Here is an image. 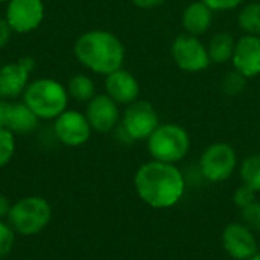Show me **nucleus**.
Masks as SVG:
<instances>
[{"label":"nucleus","mask_w":260,"mask_h":260,"mask_svg":"<svg viewBox=\"0 0 260 260\" xmlns=\"http://www.w3.org/2000/svg\"><path fill=\"white\" fill-rule=\"evenodd\" d=\"M134 186L145 204L154 209H169L181 200L186 180L175 165L154 160L137 169Z\"/></svg>","instance_id":"f257e3e1"},{"label":"nucleus","mask_w":260,"mask_h":260,"mask_svg":"<svg viewBox=\"0 0 260 260\" xmlns=\"http://www.w3.org/2000/svg\"><path fill=\"white\" fill-rule=\"evenodd\" d=\"M73 50L76 59L85 69L105 76L122 69L125 59L122 41L108 30L84 32L76 40Z\"/></svg>","instance_id":"f03ea898"},{"label":"nucleus","mask_w":260,"mask_h":260,"mask_svg":"<svg viewBox=\"0 0 260 260\" xmlns=\"http://www.w3.org/2000/svg\"><path fill=\"white\" fill-rule=\"evenodd\" d=\"M69 99L66 85L52 78L30 81L23 93V102L40 120H55L67 110Z\"/></svg>","instance_id":"7ed1b4c3"},{"label":"nucleus","mask_w":260,"mask_h":260,"mask_svg":"<svg viewBox=\"0 0 260 260\" xmlns=\"http://www.w3.org/2000/svg\"><path fill=\"white\" fill-rule=\"evenodd\" d=\"M52 218V207L43 197H26L11 206L8 222L15 233L32 236L44 230Z\"/></svg>","instance_id":"20e7f679"},{"label":"nucleus","mask_w":260,"mask_h":260,"mask_svg":"<svg viewBox=\"0 0 260 260\" xmlns=\"http://www.w3.org/2000/svg\"><path fill=\"white\" fill-rule=\"evenodd\" d=\"M148 149L154 160L174 165L187 155L190 139L187 131L178 125H158V128L148 137Z\"/></svg>","instance_id":"39448f33"},{"label":"nucleus","mask_w":260,"mask_h":260,"mask_svg":"<svg viewBox=\"0 0 260 260\" xmlns=\"http://www.w3.org/2000/svg\"><path fill=\"white\" fill-rule=\"evenodd\" d=\"M238 165L236 151L229 143H213L201 155L200 171L201 175L212 183L229 180Z\"/></svg>","instance_id":"423d86ee"},{"label":"nucleus","mask_w":260,"mask_h":260,"mask_svg":"<svg viewBox=\"0 0 260 260\" xmlns=\"http://www.w3.org/2000/svg\"><path fill=\"white\" fill-rule=\"evenodd\" d=\"M120 126L133 142L143 140L158 128V116L149 102L134 101L123 111Z\"/></svg>","instance_id":"0eeeda50"},{"label":"nucleus","mask_w":260,"mask_h":260,"mask_svg":"<svg viewBox=\"0 0 260 260\" xmlns=\"http://www.w3.org/2000/svg\"><path fill=\"white\" fill-rule=\"evenodd\" d=\"M5 20L12 32L29 34L44 20V0H9L5 9Z\"/></svg>","instance_id":"6e6552de"},{"label":"nucleus","mask_w":260,"mask_h":260,"mask_svg":"<svg viewBox=\"0 0 260 260\" xmlns=\"http://www.w3.org/2000/svg\"><path fill=\"white\" fill-rule=\"evenodd\" d=\"M91 131L85 113L78 110H66L53 120V134L66 146H82L88 142Z\"/></svg>","instance_id":"1a4fd4ad"},{"label":"nucleus","mask_w":260,"mask_h":260,"mask_svg":"<svg viewBox=\"0 0 260 260\" xmlns=\"http://www.w3.org/2000/svg\"><path fill=\"white\" fill-rule=\"evenodd\" d=\"M171 53L175 64L184 72H201L210 64L207 49L190 34L178 35L172 43Z\"/></svg>","instance_id":"9d476101"},{"label":"nucleus","mask_w":260,"mask_h":260,"mask_svg":"<svg viewBox=\"0 0 260 260\" xmlns=\"http://www.w3.org/2000/svg\"><path fill=\"white\" fill-rule=\"evenodd\" d=\"M119 104L113 101L107 93L96 94L91 101L87 102L85 116L93 131L98 133H110L113 131L120 120Z\"/></svg>","instance_id":"9b49d317"},{"label":"nucleus","mask_w":260,"mask_h":260,"mask_svg":"<svg viewBox=\"0 0 260 260\" xmlns=\"http://www.w3.org/2000/svg\"><path fill=\"white\" fill-rule=\"evenodd\" d=\"M222 245L235 260H247L257 253V241L245 224H229L222 232Z\"/></svg>","instance_id":"f8f14e48"},{"label":"nucleus","mask_w":260,"mask_h":260,"mask_svg":"<svg viewBox=\"0 0 260 260\" xmlns=\"http://www.w3.org/2000/svg\"><path fill=\"white\" fill-rule=\"evenodd\" d=\"M233 64L244 76L251 78L260 73V38L256 35L242 37L233 52Z\"/></svg>","instance_id":"ddd939ff"},{"label":"nucleus","mask_w":260,"mask_h":260,"mask_svg":"<svg viewBox=\"0 0 260 260\" xmlns=\"http://www.w3.org/2000/svg\"><path fill=\"white\" fill-rule=\"evenodd\" d=\"M30 72L26 70L20 61L6 62L0 66V99L12 101L23 96L29 84Z\"/></svg>","instance_id":"4468645a"},{"label":"nucleus","mask_w":260,"mask_h":260,"mask_svg":"<svg viewBox=\"0 0 260 260\" xmlns=\"http://www.w3.org/2000/svg\"><path fill=\"white\" fill-rule=\"evenodd\" d=\"M105 91L117 104L129 105L137 101L140 87L137 79L126 70H116L105 78Z\"/></svg>","instance_id":"2eb2a0df"},{"label":"nucleus","mask_w":260,"mask_h":260,"mask_svg":"<svg viewBox=\"0 0 260 260\" xmlns=\"http://www.w3.org/2000/svg\"><path fill=\"white\" fill-rule=\"evenodd\" d=\"M38 120L24 102H11L5 128L14 134H29L38 126Z\"/></svg>","instance_id":"dca6fc26"},{"label":"nucleus","mask_w":260,"mask_h":260,"mask_svg":"<svg viewBox=\"0 0 260 260\" xmlns=\"http://www.w3.org/2000/svg\"><path fill=\"white\" fill-rule=\"evenodd\" d=\"M212 23V9L204 2L189 5L183 12V27L190 35L204 34Z\"/></svg>","instance_id":"f3484780"},{"label":"nucleus","mask_w":260,"mask_h":260,"mask_svg":"<svg viewBox=\"0 0 260 260\" xmlns=\"http://www.w3.org/2000/svg\"><path fill=\"white\" fill-rule=\"evenodd\" d=\"M235 46H236L235 40L230 34H227V32L216 34L210 40L209 47H207L210 62L222 64V62H227L229 59H232L233 52H235Z\"/></svg>","instance_id":"a211bd4d"},{"label":"nucleus","mask_w":260,"mask_h":260,"mask_svg":"<svg viewBox=\"0 0 260 260\" xmlns=\"http://www.w3.org/2000/svg\"><path fill=\"white\" fill-rule=\"evenodd\" d=\"M69 98H72L76 102H88L96 96V85L93 82V79L88 75L84 73H78L75 76H72L66 85Z\"/></svg>","instance_id":"6ab92c4d"},{"label":"nucleus","mask_w":260,"mask_h":260,"mask_svg":"<svg viewBox=\"0 0 260 260\" xmlns=\"http://www.w3.org/2000/svg\"><path fill=\"white\" fill-rule=\"evenodd\" d=\"M241 178L244 186L253 189L256 193L260 192V155H250L244 160L241 166Z\"/></svg>","instance_id":"aec40b11"},{"label":"nucleus","mask_w":260,"mask_h":260,"mask_svg":"<svg viewBox=\"0 0 260 260\" xmlns=\"http://www.w3.org/2000/svg\"><path fill=\"white\" fill-rule=\"evenodd\" d=\"M239 24L250 35H260V3H250L239 12Z\"/></svg>","instance_id":"412c9836"},{"label":"nucleus","mask_w":260,"mask_h":260,"mask_svg":"<svg viewBox=\"0 0 260 260\" xmlns=\"http://www.w3.org/2000/svg\"><path fill=\"white\" fill-rule=\"evenodd\" d=\"M15 152V134L6 128H0V169L5 168Z\"/></svg>","instance_id":"4be33fe9"},{"label":"nucleus","mask_w":260,"mask_h":260,"mask_svg":"<svg viewBox=\"0 0 260 260\" xmlns=\"http://www.w3.org/2000/svg\"><path fill=\"white\" fill-rule=\"evenodd\" d=\"M247 84V76H244L241 72H229L222 79V90L229 96H236L244 91Z\"/></svg>","instance_id":"5701e85b"},{"label":"nucleus","mask_w":260,"mask_h":260,"mask_svg":"<svg viewBox=\"0 0 260 260\" xmlns=\"http://www.w3.org/2000/svg\"><path fill=\"white\" fill-rule=\"evenodd\" d=\"M241 216L242 224H245L251 232H260V203L254 201L241 209Z\"/></svg>","instance_id":"b1692460"},{"label":"nucleus","mask_w":260,"mask_h":260,"mask_svg":"<svg viewBox=\"0 0 260 260\" xmlns=\"http://www.w3.org/2000/svg\"><path fill=\"white\" fill-rule=\"evenodd\" d=\"M15 242V232L9 225V222H3L0 219V257H5L11 253Z\"/></svg>","instance_id":"393cba45"},{"label":"nucleus","mask_w":260,"mask_h":260,"mask_svg":"<svg viewBox=\"0 0 260 260\" xmlns=\"http://www.w3.org/2000/svg\"><path fill=\"white\" fill-rule=\"evenodd\" d=\"M233 201H235V206H238L239 209H244L248 204H251V203L256 201V192L253 189H250V187H247V186L242 184L233 193Z\"/></svg>","instance_id":"a878e982"},{"label":"nucleus","mask_w":260,"mask_h":260,"mask_svg":"<svg viewBox=\"0 0 260 260\" xmlns=\"http://www.w3.org/2000/svg\"><path fill=\"white\" fill-rule=\"evenodd\" d=\"M212 11H224V9H233L239 6L244 0H203Z\"/></svg>","instance_id":"bb28decb"},{"label":"nucleus","mask_w":260,"mask_h":260,"mask_svg":"<svg viewBox=\"0 0 260 260\" xmlns=\"http://www.w3.org/2000/svg\"><path fill=\"white\" fill-rule=\"evenodd\" d=\"M11 35L12 29L9 27L8 21L5 18H0V50L8 46V43L11 41Z\"/></svg>","instance_id":"cd10ccee"},{"label":"nucleus","mask_w":260,"mask_h":260,"mask_svg":"<svg viewBox=\"0 0 260 260\" xmlns=\"http://www.w3.org/2000/svg\"><path fill=\"white\" fill-rule=\"evenodd\" d=\"M9 107H11V102L9 101L0 99V128H5L6 126V119H8Z\"/></svg>","instance_id":"c85d7f7f"},{"label":"nucleus","mask_w":260,"mask_h":260,"mask_svg":"<svg viewBox=\"0 0 260 260\" xmlns=\"http://www.w3.org/2000/svg\"><path fill=\"white\" fill-rule=\"evenodd\" d=\"M133 3L139 8L143 9H149V8H155L160 6L161 3H165V0H133Z\"/></svg>","instance_id":"c756f323"},{"label":"nucleus","mask_w":260,"mask_h":260,"mask_svg":"<svg viewBox=\"0 0 260 260\" xmlns=\"http://www.w3.org/2000/svg\"><path fill=\"white\" fill-rule=\"evenodd\" d=\"M9 210H11V203H9V200H8L5 195L0 193V219L8 218Z\"/></svg>","instance_id":"7c9ffc66"},{"label":"nucleus","mask_w":260,"mask_h":260,"mask_svg":"<svg viewBox=\"0 0 260 260\" xmlns=\"http://www.w3.org/2000/svg\"><path fill=\"white\" fill-rule=\"evenodd\" d=\"M247 260H260V253H259V251H257L256 254H253L251 257H248V259H247Z\"/></svg>","instance_id":"2f4dec72"},{"label":"nucleus","mask_w":260,"mask_h":260,"mask_svg":"<svg viewBox=\"0 0 260 260\" xmlns=\"http://www.w3.org/2000/svg\"><path fill=\"white\" fill-rule=\"evenodd\" d=\"M9 0H0V3H8Z\"/></svg>","instance_id":"473e14b6"},{"label":"nucleus","mask_w":260,"mask_h":260,"mask_svg":"<svg viewBox=\"0 0 260 260\" xmlns=\"http://www.w3.org/2000/svg\"><path fill=\"white\" fill-rule=\"evenodd\" d=\"M0 66H2V58H0Z\"/></svg>","instance_id":"72a5a7b5"},{"label":"nucleus","mask_w":260,"mask_h":260,"mask_svg":"<svg viewBox=\"0 0 260 260\" xmlns=\"http://www.w3.org/2000/svg\"><path fill=\"white\" fill-rule=\"evenodd\" d=\"M21 260H32V259H21Z\"/></svg>","instance_id":"f704fd0d"}]
</instances>
